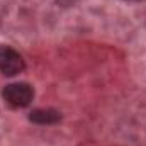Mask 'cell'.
I'll return each mask as SVG.
<instances>
[{
	"mask_svg": "<svg viewBox=\"0 0 146 146\" xmlns=\"http://www.w3.org/2000/svg\"><path fill=\"white\" fill-rule=\"evenodd\" d=\"M2 97H3V100L10 107L22 109V107H27L33 102V99H34V88L29 83H26V82L9 83L2 90Z\"/></svg>",
	"mask_w": 146,
	"mask_h": 146,
	"instance_id": "cell-1",
	"label": "cell"
},
{
	"mask_svg": "<svg viewBox=\"0 0 146 146\" xmlns=\"http://www.w3.org/2000/svg\"><path fill=\"white\" fill-rule=\"evenodd\" d=\"M54 2L60 3V5H65V7H72V5H76V3H80L83 0H54Z\"/></svg>",
	"mask_w": 146,
	"mask_h": 146,
	"instance_id": "cell-4",
	"label": "cell"
},
{
	"mask_svg": "<svg viewBox=\"0 0 146 146\" xmlns=\"http://www.w3.org/2000/svg\"><path fill=\"white\" fill-rule=\"evenodd\" d=\"M26 61L19 51L10 46H0V72L5 76H15L24 72Z\"/></svg>",
	"mask_w": 146,
	"mask_h": 146,
	"instance_id": "cell-2",
	"label": "cell"
},
{
	"mask_svg": "<svg viewBox=\"0 0 146 146\" xmlns=\"http://www.w3.org/2000/svg\"><path fill=\"white\" fill-rule=\"evenodd\" d=\"M29 121L39 126H51L61 121V114L54 109H36L29 114Z\"/></svg>",
	"mask_w": 146,
	"mask_h": 146,
	"instance_id": "cell-3",
	"label": "cell"
},
{
	"mask_svg": "<svg viewBox=\"0 0 146 146\" xmlns=\"http://www.w3.org/2000/svg\"><path fill=\"white\" fill-rule=\"evenodd\" d=\"M126 2H143V0H126Z\"/></svg>",
	"mask_w": 146,
	"mask_h": 146,
	"instance_id": "cell-5",
	"label": "cell"
}]
</instances>
